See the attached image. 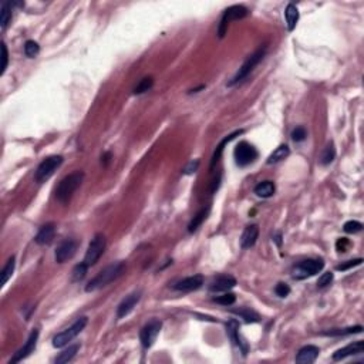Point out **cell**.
Returning <instances> with one entry per match:
<instances>
[{"label":"cell","mask_w":364,"mask_h":364,"mask_svg":"<svg viewBox=\"0 0 364 364\" xmlns=\"http://www.w3.org/2000/svg\"><path fill=\"white\" fill-rule=\"evenodd\" d=\"M235 160H236V164L239 166H246L249 164L255 161L258 158V151L253 145H250L249 142L242 141L239 142L235 148Z\"/></svg>","instance_id":"obj_9"},{"label":"cell","mask_w":364,"mask_h":364,"mask_svg":"<svg viewBox=\"0 0 364 364\" xmlns=\"http://www.w3.org/2000/svg\"><path fill=\"white\" fill-rule=\"evenodd\" d=\"M241 134H243V130H238V131H235V132L229 134L228 137H225L222 141L219 142V145L216 147V149H215V152H214V155H212V160H211V165H209V169H211V171L215 168V165L218 164L219 158L222 157L223 149H225V145H226L228 142L232 141V140H235V138H236L238 135H241Z\"/></svg>","instance_id":"obj_21"},{"label":"cell","mask_w":364,"mask_h":364,"mask_svg":"<svg viewBox=\"0 0 364 364\" xmlns=\"http://www.w3.org/2000/svg\"><path fill=\"white\" fill-rule=\"evenodd\" d=\"M87 323H88V319H87V317H80V319H77L68 329L63 330L61 333L56 334V336L53 337V346H54L56 348H61V347L67 346L73 339H76V337L80 334L81 331L84 330V327L87 326Z\"/></svg>","instance_id":"obj_4"},{"label":"cell","mask_w":364,"mask_h":364,"mask_svg":"<svg viewBox=\"0 0 364 364\" xmlns=\"http://www.w3.org/2000/svg\"><path fill=\"white\" fill-rule=\"evenodd\" d=\"M226 333H228V337L231 339V342L233 344H236L242 350L243 354H246L248 347H246V344L243 343L242 340H241V337H239V323H238V320L232 319V320H229L226 323Z\"/></svg>","instance_id":"obj_18"},{"label":"cell","mask_w":364,"mask_h":364,"mask_svg":"<svg viewBox=\"0 0 364 364\" xmlns=\"http://www.w3.org/2000/svg\"><path fill=\"white\" fill-rule=\"evenodd\" d=\"M235 286H236V279L233 276L222 275V276H218L216 279H214L208 289H209L211 293H222V292L231 290Z\"/></svg>","instance_id":"obj_14"},{"label":"cell","mask_w":364,"mask_h":364,"mask_svg":"<svg viewBox=\"0 0 364 364\" xmlns=\"http://www.w3.org/2000/svg\"><path fill=\"white\" fill-rule=\"evenodd\" d=\"M198 166H199V160H195V161H191L185 168H183V174L185 175H192V174H195L197 172V169H198Z\"/></svg>","instance_id":"obj_42"},{"label":"cell","mask_w":364,"mask_h":364,"mask_svg":"<svg viewBox=\"0 0 364 364\" xmlns=\"http://www.w3.org/2000/svg\"><path fill=\"white\" fill-rule=\"evenodd\" d=\"M54 235H56V225L53 222L46 223L40 228V231L37 232L36 238H34V242L37 245H50L54 239Z\"/></svg>","instance_id":"obj_19"},{"label":"cell","mask_w":364,"mask_h":364,"mask_svg":"<svg viewBox=\"0 0 364 364\" xmlns=\"http://www.w3.org/2000/svg\"><path fill=\"white\" fill-rule=\"evenodd\" d=\"M306 137H307V132H306V130H304L303 127H298V128H295L292 131V140L295 142L304 141Z\"/></svg>","instance_id":"obj_37"},{"label":"cell","mask_w":364,"mask_h":364,"mask_svg":"<svg viewBox=\"0 0 364 364\" xmlns=\"http://www.w3.org/2000/svg\"><path fill=\"white\" fill-rule=\"evenodd\" d=\"M363 327L362 326H354V327H347V329H333L329 331H323L322 334L324 336H347V334H356L362 333Z\"/></svg>","instance_id":"obj_29"},{"label":"cell","mask_w":364,"mask_h":364,"mask_svg":"<svg viewBox=\"0 0 364 364\" xmlns=\"http://www.w3.org/2000/svg\"><path fill=\"white\" fill-rule=\"evenodd\" d=\"M140 299H141V292H132L131 295L125 296L117 307V317L122 319L127 314H130L132 312V309L135 307V304L140 302Z\"/></svg>","instance_id":"obj_15"},{"label":"cell","mask_w":364,"mask_h":364,"mask_svg":"<svg viewBox=\"0 0 364 364\" xmlns=\"http://www.w3.org/2000/svg\"><path fill=\"white\" fill-rule=\"evenodd\" d=\"M12 6L13 3L10 1H3L0 7V26L3 30L7 29L9 23L12 21Z\"/></svg>","instance_id":"obj_27"},{"label":"cell","mask_w":364,"mask_h":364,"mask_svg":"<svg viewBox=\"0 0 364 364\" xmlns=\"http://www.w3.org/2000/svg\"><path fill=\"white\" fill-rule=\"evenodd\" d=\"M323 267L324 262L322 259H307V261H303L295 266L293 278L298 281H303L306 278H310V276L319 273L320 270H323Z\"/></svg>","instance_id":"obj_7"},{"label":"cell","mask_w":364,"mask_h":364,"mask_svg":"<svg viewBox=\"0 0 364 364\" xmlns=\"http://www.w3.org/2000/svg\"><path fill=\"white\" fill-rule=\"evenodd\" d=\"M258 236H259V228L258 225H249L245 228L243 231L242 236H241V246L243 249H249L252 248L256 241H258Z\"/></svg>","instance_id":"obj_20"},{"label":"cell","mask_w":364,"mask_h":364,"mask_svg":"<svg viewBox=\"0 0 364 364\" xmlns=\"http://www.w3.org/2000/svg\"><path fill=\"white\" fill-rule=\"evenodd\" d=\"M214 302L218 304H222V306H232L236 302V296L233 293H231V292H223V295L214 298Z\"/></svg>","instance_id":"obj_33"},{"label":"cell","mask_w":364,"mask_h":364,"mask_svg":"<svg viewBox=\"0 0 364 364\" xmlns=\"http://www.w3.org/2000/svg\"><path fill=\"white\" fill-rule=\"evenodd\" d=\"M7 63H9V53H7L6 43L3 41L1 43V70H0V74H4V71L7 68Z\"/></svg>","instance_id":"obj_39"},{"label":"cell","mask_w":364,"mask_h":364,"mask_svg":"<svg viewBox=\"0 0 364 364\" xmlns=\"http://www.w3.org/2000/svg\"><path fill=\"white\" fill-rule=\"evenodd\" d=\"M249 15L248 9L245 6H241V4H235V6H231L228 7L222 15V19H221V23H219V27H218V34L219 37L222 39L228 30V24L229 21L232 20H241L243 17H246Z\"/></svg>","instance_id":"obj_8"},{"label":"cell","mask_w":364,"mask_h":364,"mask_svg":"<svg viewBox=\"0 0 364 364\" xmlns=\"http://www.w3.org/2000/svg\"><path fill=\"white\" fill-rule=\"evenodd\" d=\"M105 245H107L105 236L102 233L94 235V238L91 239V242L88 243V248H87V252H85V256H84L83 262L85 263L88 267L94 266L96 263L99 262V259L102 256V253L105 250Z\"/></svg>","instance_id":"obj_6"},{"label":"cell","mask_w":364,"mask_h":364,"mask_svg":"<svg viewBox=\"0 0 364 364\" xmlns=\"http://www.w3.org/2000/svg\"><path fill=\"white\" fill-rule=\"evenodd\" d=\"M265 54H266V47H265V46H263V47H259L255 53H252L246 60L243 61V64L239 67V70L236 71V74H235V76L231 79V81L228 83V87H233V85L242 83V81L253 71V68L263 60Z\"/></svg>","instance_id":"obj_3"},{"label":"cell","mask_w":364,"mask_h":364,"mask_svg":"<svg viewBox=\"0 0 364 364\" xmlns=\"http://www.w3.org/2000/svg\"><path fill=\"white\" fill-rule=\"evenodd\" d=\"M275 293H276L279 298H286V296H289V293H290V287L286 283H282V282H281V283L276 284Z\"/></svg>","instance_id":"obj_41"},{"label":"cell","mask_w":364,"mask_h":364,"mask_svg":"<svg viewBox=\"0 0 364 364\" xmlns=\"http://www.w3.org/2000/svg\"><path fill=\"white\" fill-rule=\"evenodd\" d=\"M276 188H275V183L272 181H263L259 182L256 186H255V194L259 197V198H270L273 197Z\"/></svg>","instance_id":"obj_23"},{"label":"cell","mask_w":364,"mask_h":364,"mask_svg":"<svg viewBox=\"0 0 364 364\" xmlns=\"http://www.w3.org/2000/svg\"><path fill=\"white\" fill-rule=\"evenodd\" d=\"M331 282H333V273H331V272H326V273H323V275L319 278V281H317V287H320V289L327 287Z\"/></svg>","instance_id":"obj_38"},{"label":"cell","mask_w":364,"mask_h":364,"mask_svg":"<svg viewBox=\"0 0 364 364\" xmlns=\"http://www.w3.org/2000/svg\"><path fill=\"white\" fill-rule=\"evenodd\" d=\"M161 327L162 323L160 320H151L149 323H147L142 327L141 333H140V340H141L144 348H149L152 344L155 343V340L161 331Z\"/></svg>","instance_id":"obj_10"},{"label":"cell","mask_w":364,"mask_h":364,"mask_svg":"<svg viewBox=\"0 0 364 364\" xmlns=\"http://www.w3.org/2000/svg\"><path fill=\"white\" fill-rule=\"evenodd\" d=\"M63 160L64 158L61 155H51V157L43 160L40 162V165L37 166V169H36V174H34L36 182L41 183V182L47 181L60 168V165L63 164Z\"/></svg>","instance_id":"obj_5"},{"label":"cell","mask_w":364,"mask_h":364,"mask_svg":"<svg viewBox=\"0 0 364 364\" xmlns=\"http://www.w3.org/2000/svg\"><path fill=\"white\" fill-rule=\"evenodd\" d=\"M87 269H88V266L85 265V263H79L74 269H73V281L74 282H80L83 281L84 278H85V273H87Z\"/></svg>","instance_id":"obj_35"},{"label":"cell","mask_w":364,"mask_h":364,"mask_svg":"<svg viewBox=\"0 0 364 364\" xmlns=\"http://www.w3.org/2000/svg\"><path fill=\"white\" fill-rule=\"evenodd\" d=\"M235 314H238L241 319H243L246 323H256V322H259L261 320V316L255 312V310H252V309H249V307H239V309H235V310H232Z\"/></svg>","instance_id":"obj_24"},{"label":"cell","mask_w":364,"mask_h":364,"mask_svg":"<svg viewBox=\"0 0 364 364\" xmlns=\"http://www.w3.org/2000/svg\"><path fill=\"white\" fill-rule=\"evenodd\" d=\"M37 340H39V330H37V329H34V330L30 333V336H29L27 342L24 343V346L21 347L20 350H17V351L15 353V356L10 359V362H9V363L10 364L19 363V362H21L23 359L29 357V356L34 351L36 344H37Z\"/></svg>","instance_id":"obj_12"},{"label":"cell","mask_w":364,"mask_h":364,"mask_svg":"<svg viewBox=\"0 0 364 364\" xmlns=\"http://www.w3.org/2000/svg\"><path fill=\"white\" fill-rule=\"evenodd\" d=\"M343 229L347 233H359L363 229V223L357 222V221H348V222L344 223Z\"/></svg>","instance_id":"obj_36"},{"label":"cell","mask_w":364,"mask_h":364,"mask_svg":"<svg viewBox=\"0 0 364 364\" xmlns=\"http://www.w3.org/2000/svg\"><path fill=\"white\" fill-rule=\"evenodd\" d=\"M336 158V149H334V145L333 142H330L326 148H324L323 154H322V158H320V162L322 165H329L331 162L334 161Z\"/></svg>","instance_id":"obj_31"},{"label":"cell","mask_w":364,"mask_h":364,"mask_svg":"<svg viewBox=\"0 0 364 364\" xmlns=\"http://www.w3.org/2000/svg\"><path fill=\"white\" fill-rule=\"evenodd\" d=\"M80 350V344H74V346H68L66 350H63L60 354L56 357V364H64L71 362L74 359V356L77 354V351Z\"/></svg>","instance_id":"obj_25"},{"label":"cell","mask_w":364,"mask_h":364,"mask_svg":"<svg viewBox=\"0 0 364 364\" xmlns=\"http://www.w3.org/2000/svg\"><path fill=\"white\" fill-rule=\"evenodd\" d=\"M364 350V343L362 340L359 342H354V343L347 344L344 346L343 348H339L334 354H333V360L334 362H339V360H343V359H347L350 356H357V354H362Z\"/></svg>","instance_id":"obj_16"},{"label":"cell","mask_w":364,"mask_h":364,"mask_svg":"<svg viewBox=\"0 0 364 364\" xmlns=\"http://www.w3.org/2000/svg\"><path fill=\"white\" fill-rule=\"evenodd\" d=\"M83 180H84V174L80 172V171L64 177L60 181V183L57 185V188H56V198L63 203L68 202L70 198L73 197V194L77 191V188L81 185Z\"/></svg>","instance_id":"obj_2"},{"label":"cell","mask_w":364,"mask_h":364,"mask_svg":"<svg viewBox=\"0 0 364 364\" xmlns=\"http://www.w3.org/2000/svg\"><path fill=\"white\" fill-rule=\"evenodd\" d=\"M319 353H320V348L317 346H313V344H307L302 347L296 356V363L300 364H310L314 363L316 359L319 357Z\"/></svg>","instance_id":"obj_17"},{"label":"cell","mask_w":364,"mask_h":364,"mask_svg":"<svg viewBox=\"0 0 364 364\" xmlns=\"http://www.w3.org/2000/svg\"><path fill=\"white\" fill-rule=\"evenodd\" d=\"M152 85H154L152 77H144V79L137 84V87L134 88V94H144V93L149 91V90L152 88Z\"/></svg>","instance_id":"obj_32"},{"label":"cell","mask_w":364,"mask_h":364,"mask_svg":"<svg viewBox=\"0 0 364 364\" xmlns=\"http://www.w3.org/2000/svg\"><path fill=\"white\" fill-rule=\"evenodd\" d=\"M348 246H350V241L347 238H342V239H339L337 243H336V248H337L339 252H346L348 249Z\"/></svg>","instance_id":"obj_43"},{"label":"cell","mask_w":364,"mask_h":364,"mask_svg":"<svg viewBox=\"0 0 364 364\" xmlns=\"http://www.w3.org/2000/svg\"><path fill=\"white\" fill-rule=\"evenodd\" d=\"M289 154H290V149H289V147L286 145V144H282V145H279L270 155H269V158H267V164L269 165H272V164H278V162L283 161L284 158H287L289 157Z\"/></svg>","instance_id":"obj_26"},{"label":"cell","mask_w":364,"mask_h":364,"mask_svg":"<svg viewBox=\"0 0 364 364\" xmlns=\"http://www.w3.org/2000/svg\"><path fill=\"white\" fill-rule=\"evenodd\" d=\"M203 284V276L202 275H194V276H188L183 278L181 281L175 282L172 289L177 292H182V293H188V292H194L198 290L199 287H202Z\"/></svg>","instance_id":"obj_13"},{"label":"cell","mask_w":364,"mask_h":364,"mask_svg":"<svg viewBox=\"0 0 364 364\" xmlns=\"http://www.w3.org/2000/svg\"><path fill=\"white\" fill-rule=\"evenodd\" d=\"M284 17H286V24H287V30L292 32L295 30L298 21H299V10L296 7V4L289 3L286 10H284Z\"/></svg>","instance_id":"obj_22"},{"label":"cell","mask_w":364,"mask_h":364,"mask_svg":"<svg viewBox=\"0 0 364 364\" xmlns=\"http://www.w3.org/2000/svg\"><path fill=\"white\" fill-rule=\"evenodd\" d=\"M15 266H16V259H15V256H12L7 261V263L4 265L3 270H1V286H4L9 282V279L12 278V275L15 272Z\"/></svg>","instance_id":"obj_30"},{"label":"cell","mask_w":364,"mask_h":364,"mask_svg":"<svg viewBox=\"0 0 364 364\" xmlns=\"http://www.w3.org/2000/svg\"><path fill=\"white\" fill-rule=\"evenodd\" d=\"M362 262H363V259L362 258H359V259H353V261H347L346 263H342V265H339L336 269L337 270H342V272H344V270H348V269H351V267H356V266H359V265H362Z\"/></svg>","instance_id":"obj_40"},{"label":"cell","mask_w":364,"mask_h":364,"mask_svg":"<svg viewBox=\"0 0 364 364\" xmlns=\"http://www.w3.org/2000/svg\"><path fill=\"white\" fill-rule=\"evenodd\" d=\"M79 249V242L74 239H66L57 246L56 249V262L57 263H66L67 261H70L76 252Z\"/></svg>","instance_id":"obj_11"},{"label":"cell","mask_w":364,"mask_h":364,"mask_svg":"<svg viewBox=\"0 0 364 364\" xmlns=\"http://www.w3.org/2000/svg\"><path fill=\"white\" fill-rule=\"evenodd\" d=\"M124 270H125V263L124 262H114L108 265L94 279H91L88 282V284L85 286V292H96L101 287H105L110 283H113L114 281H117L121 276Z\"/></svg>","instance_id":"obj_1"},{"label":"cell","mask_w":364,"mask_h":364,"mask_svg":"<svg viewBox=\"0 0 364 364\" xmlns=\"http://www.w3.org/2000/svg\"><path fill=\"white\" fill-rule=\"evenodd\" d=\"M208 212H209V208H202V209L192 218V221L188 225V232H189V233H194V232L202 225V222L206 219V216H208Z\"/></svg>","instance_id":"obj_28"},{"label":"cell","mask_w":364,"mask_h":364,"mask_svg":"<svg viewBox=\"0 0 364 364\" xmlns=\"http://www.w3.org/2000/svg\"><path fill=\"white\" fill-rule=\"evenodd\" d=\"M110 158H111V154L110 152H107V154H104V157L101 158V161L104 160V165H107L108 161H110Z\"/></svg>","instance_id":"obj_44"},{"label":"cell","mask_w":364,"mask_h":364,"mask_svg":"<svg viewBox=\"0 0 364 364\" xmlns=\"http://www.w3.org/2000/svg\"><path fill=\"white\" fill-rule=\"evenodd\" d=\"M40 51V46L34 40H27L24 43V54L30 59L36 57Z\"/></svg>","instance_id":"obj_34"}]
</instances>
